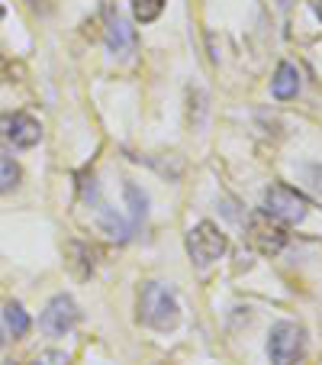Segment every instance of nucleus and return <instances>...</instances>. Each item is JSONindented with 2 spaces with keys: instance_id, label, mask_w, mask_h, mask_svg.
<instances>
[{
  "instance_id": "obj_3",
  "label": "nucleus",
  "mask_w": 322,
  "mask_h": 365,
  "mask_svg": "<svg viewBox=\"0 0 322 365\" xmlns=\"http://www.w3.org/2000/svg\"><path fill=\"white\" fill-rule=\"evenodd\" d=\"M226 249H229L226 233L210 220L197 223V227L187 233V252H190V259L200 265V269H206V265H213L216 259H222Z\"/></svg>"
},
{
  "instance_id": "obj_9",
  "label": "nucleus",
  "mask_w": 322,
  "mask_h": 365,
  "mask_svg": "<svg viewBox=\"0 0 322 365\" xmlns=\"http://www.w3.org/2000/svg\"><path fill=\"white\" fill-rule=\"evenodd\" d=\"M296 91H300V71H296V65L281 62L271 78V94L277 101H290V97H296Z\"/></svg>"
},
{
  "instance_id": "obj_5",
  "label": "nucleus",
  "mask_w": 322,
  "mask_h": 365,
  "mask_svg": "<svg viewBox=\"0 0 322 365\" xmlns=\"http://www.w3.org/2000/svg\"><path fill=\"white\" fill-rule=\"evenodd\" d=\"M248 242H252L261 255L274 259V255L287 246V230H284V223H277L274 217H267L264 210H261V214H254L252 220H248Z\"/></svg>"
},
{
  "instance_id": "obj_14",
  "label": "nucleus",
  "mask_w": 322,
  "mask_h": 365,
  "mask_svg": "<svg viewBox=\"0 0 322 365\" xmlns=\"http://www.w3.org/2000/svg\"><path fill=\"white\" fill-rule=\"evenodd\" d=\"M68 362H71L68 352H62V349H45V352H39V356H36L29 365H68Z\"/></svg>"
},
{
  "instance_id": "obj_6",
  "label": "nucleus",
  "mask_w": 322,
  "mask_h": 365,
  "mask_svg": "<svg viewBox=\"0 0 322 365\" xmlns=\"http://www.w3.org/2000/svg\"><path fill=\"white\" fill-rule=\"evenodd\" d=\"M0 139L14 149H33L42 139V126L29 113H7L0 120Z\"/></svg>"
},
{
  "instance_id": "obj_17",
  "label": "nucleus",
  "mask_w": 322,
  "mask_h": 365,
  "mask_svg": "<svg viewBox=\"0 0 322 365\" xmlns=\"http://www.w3.org/2000/svg\"><path fill=\"white\" fill-rule=\"evenodd\" d=\"M0 20H4V7H0Z\"/></svg>"
},
{
  "instance_id": "obj_11",
  "label": "nucleus",
  "mask_w": 322,
  "mask_h": 365,
  "mask_svg": "<svg viewBox=\"0 0 322 365\" xmlns=\"http://www.w3.org/2000/svg\"><path fill=\"white\" fill-rule=\"evenodd\" d=\"M4 320H7L14 336H26L29 333V314L20 307V304H7V307H4Z\"/></svg>"
},
{
  "instance_id": "obj_7",
  "label": "nucleus",
  "mask_w": 322,
  "mask_h": 365,
  "mask_svg": "<svg viewBox=\"0 0 322 365\" xmlns=\"http://www.w3.org/2000/svg\"><path fill=\"white\" fill-rule=\"evenodd\" d=\"M75 324H77V304L68 294H55L48 301V307L42 310V330L48 336H65V333L75 330Z\"/></svg>"
},
{
  "instance_id": "obj_4",
  "label": "nucleus",
  "mask_w": 322,
  "mask_h": 365,
  "mask_svg": "<svg viewBox=\"0 0 322 365\" xmlns=\"http://www.w3.org/2000/svg\"><path fill=\"white\" fill-rule=\"evenodd\" d=\"M264 214L277 223H300L309 214V200L290 185H271L264 191Z\"/></svg>"
},
{
  "instance_id": "obj_16",
  "label": "nucleus",
  "mask_w": 322,
  "mask_h": 365,
  "mask_svg": "<svg viewBox=\"0 0 322 365\" xmlns=\"http://www.w3.org/2000/svg\"><path fill=\"white\" fill-rule=\"evenodd\" d=\"M0 346H4V330H0Z\"/></svg>"
},
{
  "instance_id": "obj_10",
  "label": "nucleus",
  "mask_w": 322,
  "mask_h": 365,
  "mask_svg": "<svg viewBox=\"0 0 322 365\" xmlns=\"http://www.w3.org/2000/svg\"><path fill=\"white\" fill-rule=\"evenodd\" d=\"M20 178H23L20 165H16L10 155H4V152H0V194H10L16 185H20Z\"/></svg>"
},
{
  "instance_id": "obj_15",
  "label": "nucleus",
  "mask_w": 322,
  "mask_h": 365,
  "mask_svg": "<svg viewBox=\"0 0 322 365\" xmlns=\"http://www.w3.org/2000/svg\"><path fill=\"white\" fill-rule=\"evenodd\" d=\"M313 10H316V16L322 20V0H313Z\"/></svg>"
},
{
  "instance_id": "obj_2",
  "label": "nucleus",
  "mask_w": 322,
  "mask_h": 365,
  "mask_svg": "<svg viewBox=\"0 0 322 365\" xmlns=\"http://www.w3.org/2000/svg\"><path fill=\"white\" fill-rule=\"evenodd\" d=\"M306 356V333H303L300 324H290V320H281V324L271 327V336H267V359L274 365H296Z\"/></svg>"
},
{
  "instance_id": "obj_13",
  "label": "nucleus",
  "mask_w": 322,
  "mask_h": 365,
  "mask_svg": "<svg viewBox=\"0 0 322 365\" xmlns=\"http://www.w3.org/2000/svg\"><path fill=\"white\" fill-rule=\"evenodd\" d=\"M100 227L107 230L113 240H129V233H132V227H126L123 217L113 214V210H100Z\"/></svg>"
},
{
  "instance_id": "obj_18",
  "label": "nucleus",
  "mask_w": 322,
  "mask_h": 365,
  "mask_svg": "<svg viewBox=\"0 0 322 365\" xmlns=\"http://www.w3.org/2000/svg\"><path fill=\"white\" fill-rule=\"evenodd\" d=\"M29 4H39V0H29Z\"/></svg>"
},
{
  "instance_id": "obj_1",
  "label": "nucleus",
  "mask_w": 322,
  "mask_h": 365,
  "mask_svg": "<svg viewBox=\"0 0 322 365\" xmlns=\"http://www.w3.org/2000/svg\"><path fill=\"white\" fill-rule=\"evenodd\" d=\"M139 320L158 333H171L181 324V304L171 288L149 282L139 294Z\"/></svg>"
},
{
  "instance_id": "obj_8",
  "label": "nucleus",
  "mask_w": 322,
  "mask_h": 365,
  "mask_svg": "<svg viewBox=\"0 0 322 365\" xmlns=\"http://www.w3.org/2000/svg\"><path fill=\"white\" fill-rule=\"evenodd\" d=\"M107 46H110L113 56H129V52H136V29L110 7H107Z\"/></svg>"
},
{
  "instance_id": "obj_12",
  "label": "nucleus",
  "mask_w": 322,
  "mask_h": 365,
  "mask_svg": "<svg viewBox=\"0 0 322 365\" xmlns=\"http://www.w3.org/2000/svg\"><path fill=\"white\" fill-rule=\"evenodd\" d=\"M165 10V0H132V14L139 23H155Z\"/></svg>"
}]
</instances>
